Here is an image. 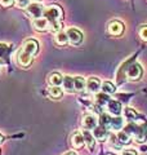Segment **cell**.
Here are the masks:
<instances>
[{"label": "cell", "instance_id": "cell-1", "mask_svg": "<svg viewBox=\"0 0 147 155\" xmlns=\"http://www.w3.org/2000/svg\"><path fill=\"white\" fill-rule=\"evenodd\" d=\"M62 16H63V12L61 7L56 5H49L44 9V13H43V17L48 19L49 22V30H52L53 32H58L61 31L62 28V23H61V19H62Z\"/></svg>", "mask_w": 147, "mask_h": 155}, {"label": "cell", "instance_id": "cell-2", "mask_svg": "<svg viewBox=\"0 0 147 155\" xmlns=\"http://www.w3.org/2000/svg\"><path fill=\"white\" fill-rule=\"evenodd\" d=\"M125 74H126V78H128L129 80H138L142 76V74H143V69H142V66L139 64L133 62V64L128 65Z\"/></svg>", "mask_w": 147, "mask_h": 155}, {"label": "cell", "instance_id": "cell-3", "mask_svg": "<svg viewBox=\"0 0 147 155\" xmlns=\"http://www.w3.org/2000/svg\"><path fill=\"white\" fill-rule=\"evenodd\" d=\"M44 9H45V8L43 7V4L38 3V2H34V3L28 4V7L26 8V12H27V14L30 17H32L34 19H36V18L43 17Z\"/></svg>", "mask_w": 147, "mask_h": 155}, {"label": "cell", "instance_id": "cell-4", "mask_svg": "<svg viewBox=\"0 0 147 155\" xmlns=\"http://www.w3.org/2000/svg\"><path fill=\"white\" fill-rule=\"evenodd\" d=\"M66 34H67L68 41L74 45H79L83 41V32L80 30H77V28H75V27H70L66 31Z\"/></svg>", "mask_w": 147, "mask_h": 155}, {"label": "cell", "instance_id": "cell-5", "mask_svg": "<svg viewBox=\"0 0 147 155\" xmlns=\"http://www.w3.org/2000/svg\"><path fill=\"white\" fill-rule=\"evenodd\" d=\"M22 51L28 53L31 56H35L39 52V43L35 40V39H27V40L23 41L22 44Z\"/></svg>", "mask_w": 147, "mask_h": 155}, {"label": "cell", "instance_id": "cell-6", "mask_svg": "<svg viewBox=\"0 0 147 155\" xmlns=\"http://www.w3.org/2000/svg\"><path fill=\"white\" fill-rule=\"evenodd\" d=\"M17 64L21 67H23V69H27V67H30L31 64H32V56L28 54V53H26V52L21 51L17 56Z\"/></svg>", "mask_w": 147, "mask_h": 155}, {"label": "cell", "instance_id": "cell-7", "mask_svg": "<svg viewBox=\"0 0 147 155\" xmlns=\"http://www.w3.org/2000/svg\"><path fill=\"white\" fill-rule=\"evenodd\" d=\"M97 123H98V119L96 118L93 114H87L84 115L83 118V122H81V125L84 127V129H94L97 127Z\"/></svg>", "mask_w": 147, "mask_h": 155}, {"label": "cell", "instance_id": "cell-8", "mask_svg": "<svg viewBox=\"0 0 147 155\" xmlns=\"http://www.w3.org/2000/svg\"><path fill=\"white\" fill-rule=\"evenodd\" d=\"M101 80L98 79L96 76H90L88 78L87 80V89L88 92H90V93H97L98 91L101 89Z\"/></svg>", "mask_w": 147, "mask_h": 155}, {"label": "cell", "instance_id": "cell-9", "mask_svg": "<svg viewBox=\"0 0 147 155\" xmlns=\"http://www.w3.org/2000/svg\"><path fill=\"white\" fill-rule=\"evenodd\" d=\"M107 31H109L111 35L117 36L124 31V25H122V22H120V21H112L109 23V26H107Z\"/></svg>", "mask_w": 147, "mask_h": 155}, {"label": "cell", "instance_id": "cell-10", "mask_svg": "<svg viewBox=\"0 0 147 155\" xmlns=\"http://www.w3.org/2000/svg\"><path fill=\"white\" fill-rule=\"evenodd\" d=\"M32 27L35 28L36 31H40V32L47 31V30H49V22H48V19L44 17L36 18L32 21Z\"/></svg>", "mask_w": 147, "mask_h": 155}, {"label": "cell", "instance_id": "cell-11", "mask_svg": "<svg viewBox=\"0 0 147 155\" xmlns=\"http://www.w3.org/2000/svg\"><path fill=\"white\" fill-rule=\"evenodd\" d=\"M93 136L98 141H105V140L109 137V130L106 129V127H102V125H97V127L93 129Z\"/></svg>", "mask_w": 147, "mask_h": 155}, {"label": "cell", "instance_id": "cell-12", "mask_svg": "<svg viewBox=\"0 0 147 155\" xmlns=\"http://www.w3.org/2000/svg\"><path fill=\"white\" fill-rule=\"evenodd\" d=\"M84 137L81 132H74L71 136V145L74 149H81L84 146Z\"/></svg>", "mask_w": 147, "mask_h": 155}, {"label": "cell", "instance_id": "cell-13", "mask_svg": "<svg viewBox=\"0 0 147 155\" xmlns=\"http://www.w3.org/2000/svg\"><path fill=\"white\" fill-rule=\"evenodd\" d=\"M107 109H109V113H111L112 115H116L119 116L122 111V106L119 101H115V100H110L109 104H107Z\"/></svg>", "mask_w": 147, "mask_h": 155}, {"label": "cell", "instance_id": "cell-14", "mask_svg": "<svg viewBox=\"0 0 147 155\" xmlns=\"http://www.w3.org/2000/svg\"><path fill=\"white\" fill-rule=\"evenodd\" d=\"M83 137H84V142L87 143V146L89 150H93L94 149V145H96V138L93 133H90L88 129H84L83 130Z\"/></svg>", "mask_w": 147, "mask_h": 155}, {"label": "cell", "instance_id": "cell-15", "mask_svg": "<svg viewBox=\"0 0 147 155\" xmlns=\"http://www.w3.org/2000/svg\"><path fill=\"white\" fill-rule=\"evenodd\" d=\"M134 140L137 142H145L146 141V137H147V130L145 125H138L137 127V130L134 132Z\"/></svg>", "mask_w": 147, "mask_h": 155}, {"label": "cell", "instance_id": "cell-16", "mask_svg": "<svg viewBox=\"0 0 147 155\" xmlns=\"http://www.w3.org/2000/svg\"><path fill=\"white\" fill-rule=\"evenodd\" d=\"M49 84L51 85H54V87H60L62 85V81H63V76L60 74V72H52L51 75H49Z\"/></svg>", "mask_w": 147, "mask_h": 155}, {"label": "cell", "instance_id": "cell-17", "mask_svg": "<svg viewBox=\"0 0 147 155\" xmlns=\"http://www.w3.org/2000/svg\"><path fill=\"white\" fill-rule=\"evenodd\" d=\"M74 87H75V91L77 92L84 91L87 87V80L83 76H75L74 78Z\"/></svg>", "mask_w": 147, "mask_h": 155}, {"label": "cell", "instance_id": "cell-18", "mask_svg": "<svg viewBox=\"0 0 147 155\" xmlns=\"http://www.w3.org/2000/svg\"><path fill=\"white\" fill-rule=\"evenodd\" d=\"M62 85L67 92H74L75 91V87H74V78L70 76V75H66L63 76V81H62Z\"/></svg>", "mask_w": 147, "mask_h": 155}, {"label": "cell", "instance_id": "cell-19", "mask_svg": "<svg viewBox=\"0 0 147 155\" xmlns=\"http://www.w3.org/2000/svg\"><path fill=\"white\" fill-rule=\"evenodd\" d=\"M54 41H56V44H58V45H66L67 43H68L67 34H66V32H63V31H58V32H56Z\"/></svg>", "mask_w": 147, "mask_h": 155}, {"label": "cell", "instance_id": "cell-20", "mask_svg": "<svg viewBox=\"0 0 147 155\" xmlns=\"http://www.w3.org/2000/svg\"><path fill=\"white\" fill-rule=\"evenodd\" d=\"M48 93H49V96H51L52 98L58 100V98H61V97H62L63 92H62V89L60 88V87L51 85V87H49V89H48Z\"/></svg>", "mask_w": 147, "mask_h": 155}, {"label": "cell", "instance_id": "cell-21", "mask_svg": "<svg viewBox=\"0 0 147 155\" xmlns=\"http://www.w3.org/2000/svg\"><path fill=\"white\" fill-rule=\"evenodd\" d=\"M101 89L103 93L106 94H112V93H115V91H116V87L111 83V81H103L101 85Z\"/></svg>", "mask_w": 147, "mask_h": 155}, {"label": "cell", "instance_id": "cell-22", "mask_svg": "<svg viewBox=\"0 0 147 155\" xmlns=\"http://www.w3.org/2000/svg\"><path fill=\"white\" fill-rule=\"evenodd\" d=\"M124 125V119H121L120 116H115V118H111V123H110V127L115 130H119L121 129V127Z\"/></svg>", "mask_w": 147, "mask_h": 155}, {"label": "cell", "instance_id": "cell-23", "mask_svg": "<svg viewBox=\"0 0 147 155\" xmlns=\"http://www.w3.org/2000/svg\"><path fill=\"white\" fill-rule=\"evenodd\" d=\"M109 101H110V97H109V94H106V93H97L96 94V102L100 105V106H105V105H107L109 104Z\"/></svg>", "mask_w": 147, "mask_h": 155}, {"label": "cell", "instance_id": "cell-24", "mask_svg": "<svg viewBox=\"0 0 147 155\" xmlns=\"http://www.w3.org/2000/svg\"><path fill=\"white\" fill-rule=\"evenodd\" d=\"M98 122H100V125L102 127H110V123H111V116L106 113H102L100 115V119H98Z\"/></svg>", "mask_w": 147, "mask_h": 155}, {"label": "cell", "instance_id": "cell-25", "mask_svg": "<svg viewBox=\"0 0 147 155\" xmlns=\"http://www.w3.org/2000/svg\"><path fill=\"white\" fill-rule=\"evenodd\" d=\"M122 113H124L125 119L130 120V122H134V120L137 119V113L132 107H125L124 110H122Z\"/></svg>", "mask_w": 147, "mask_h": 155}, {"label": "cell", "instance_id": "cell-26", "mask_svg": "<svg viewBox=\"0 0 147 155\" xmlns=\"http://www.w3.org/2000/svg\"><path fill=\"white\" fill-rule=\"evenodd\" d=\"M116 136H117V140L120 141L121 145H126V143L130 142V134H128L125 130H121V132H119Z\"/></svg>", "mask_w": 147, "mask_h": 155}, {"label": "cell", "instance_id": "cell-27", "mask_svg": "<svg viewBox=\"0 0 147 155\" xmlns=\"http://www.w3.org/2000/svg\"><path fill=\"white\" fill-rule=\"evenodd\" d=\"M109 138H110V146H112V147L116 149V150L121 149L122 145L120 143L119 140H117V136L116 134H109Z\"/></svg>", "mask_w": 147, "mask_h": 155}, {"label": "cell", "instance_id": "cell-28", "mask_svg": "<svg viewBox=\"0 0 147 155\" xmlns=\"http://www.w3.org/2000/svg\"><path fill=\"white\" fill-rule=\"evenodd\" d=\"M9 49H11V47H9L8 44L0 43V60H4V57H8Z\"/></svg>", "mask_w": 147, "mask_h": 155}, {"label": "cell", "instance_id": "cell-29", "mask_svg": "<svg viewBox=\"0 0 147 155\" xmlns=\"http://www.w3.org/2000/svg\"><path fill=\"white\" fill-rule=\"evenodd\" d=\"M30 4V0H16V5L21 9H26Z\"/></svg>", "mask_w": 147, "mask_h": 155}, {"label": "cell", "instance_id": "cell-30", "mask_svg": "<svg viewBox=\"0 0 147 155\" xmlns=\"http://www.w3.org/2000/svg\"><path fill=\"white\" fill-rule=\"evenodd\" d=\"M139 38H141L143 41H147V25L142 26V27L139 28Z\"/></svg>", "mask_w": 147, "mask_h": 155}, {"label": "cell", "instance_id": "cell-31", "mask_svg": "<svg viewBox=\"0 0 147 155\" xmlns=\"http://www.w3.org/2000/svg\"><path fill=\"white\" fill-rule=\"evenodd\" d=\"M16 0H0V7L3 8H9L11 5H13Z\"/></svg>", "mask_w": 147, "mask_h": 155}, {"label": "cell", "instance_id": "cell-32", "mask_svg": "<svg viewBox=\"0 0 147 155\" xmlns=\"http://www.w3.org/2000/svg\"><path fill=\"white\" fill-rule=\"evenodd\" d=\"M128 97H130V94H119V96H117V98H119V102H120V101H121V102H126V101L129 100Z\"/></svg>", "mask_w": 147, "mask_h": 155}, {"label": "cell", "instance_id": "cell-33", "mask_svg": "<svg viewBox=\"0 0 147 155\" xmlns=\"http://www.w3.org/2000/svg\"><path fill=\"white\" fill-rule=\"evenodd\" d=\"M122 155H137V153L134 150L129 149V150H124V151H122Z\"/></svg>", "mask_w": 147, "mask_h": 155}, {"label": "cell", "instance_id": "cell-34", "mask_svg": "<svg viewBox=\"0 0 147 155\" xmlns=\"http://www.w3.org/2000/svg\"><path fill=\"white\" fill-rule=\"evenodd\" d=\"M63 155H77L75 151H67V153H65Z\"/></svg>", "mask_w": 147, "mask_h": 155}, {"label": "cell", "instance_id": "cell-35", "mask_svg": "<svg viewBox=\"0 0 147 155\" xmlns=\"http://www.w3.org/2000/svg\"><path fill=\"white\" fill-rule=\"evenodd\" d=\"M3 141H4V137H3V136H2V134H0V143H2Z\"/></svg>", "mask_w": 147, "mask_h": 155}, {"label": "cell", "instance_id": "cell-36", "mask_svg": "<svg viewBox=\"0 0 147 155\" xmlns=\"http://www.w3.org/2000/svg\"><path fill=\"white\" fill-rule=\"evenodd\" d=\"M34 2H39V0H34Z\"/></svg>", "mask_w": 147, "mask_h": 155}]
</instances>
